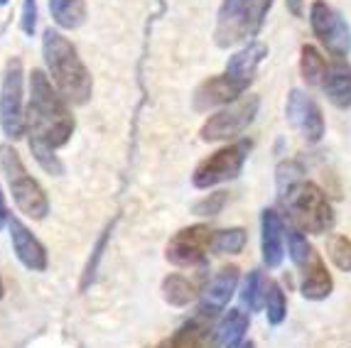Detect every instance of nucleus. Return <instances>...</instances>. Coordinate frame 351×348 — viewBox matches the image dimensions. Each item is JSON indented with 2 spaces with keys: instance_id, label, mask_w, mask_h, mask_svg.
Returning <instances> with one entry per match:
<instances>
[{
  "instance_id": "nucleus-1",
  "label": "nucleus",
  "mask_w": 351,
  "mask_h": 348,
  "mask_svg": "<svg viewBox=\"0 0 351 348\" xmlns=\"http://www.w3.org/2000/svg\"><path fill=\"white\" fill-rule=\"evenodd\" d=\"M27 133L29 142L47 145L57 152L74 135V116L69 101L57 91L42 69L29 71V105H27Z\"/></svg>"
},
{
  "instance_id": "nucleus-2",
  "label": "nucleus",
  "mask_w": 351,
  "mask_h": 348,
  "mask_svg": "<svg viewBox=\"0 0 351 348\" xmlns=\"http://www.w3.org/2000/svg\"><path fill=\"white\" fill-rule=\"evenodd\" d=\"M42 59L47 66V76L69 103H88L91 93H94L91 71L86 69L76 47L59 29L47 27L42 32Z\"/></svg>"
},
{
  "instance_id": "nucleus-3",
  "label": "nucleus",
  "mask_w": 351,
  "mask_h": 348,
  "mask_svg": "<svg viewBox=\"0 0 351 348\" xmlns=\"http://www.w3.org/2000/svg\"><path fill=\"white\" fill-rule=\"evenodd\" d=\"M0 169L5 174L8 189L12 194V201L32 221H45L49 214V199L45 186L27 172L23 157L12 145H0Z\"/></svg>"
},
{
  "instance_id": "nucleus-4",
  "label": "nucleus",
  "mask_w": 351,
  "mask_h": 348,
  "mask_svg": "<svg viewBox=\"0 0 351 348\" xmlns=\"http://www.w3.org/2000/svg\"><path fill=\"white\" fill-rule=\"evenodd\" d=\"M270 8H273V0H223L217 15V29H214L217 45L226 49L256 37Z\"/></svg>"
},
{
  "instance_id": "nucleus-5",
  "label": "nucleus",
  "mask_w": 351,
  "mask_h": 348,
  "mask_svg": "<svg viewBox=\"0 0 351 348\" xmlns=\"http://www.w3.org/2000/svg\"><path fill=\"white\" fill-rule=\"evenodd\" d=\"M287 209V216L295 223L298 231L307 233H327L334 226V211L329 206L327 197L317 184L312 182H295L287 186L285 199H282Z\"/></svg>"
},
{
  "instance_id": "nucleus-6",
  "label": "nucleus",
  "mask_w": 351,
  "mask_h": 348,
  "mask_svg": "<svg viewBox=\"0 0 351 348\" xmlns=\"http://www.w3.org/2000/svg\"><path fill=\"white\" fill-rule=\"evenodd\" d=\"M0 128L10 140L27 133V108H25V69L23 59L10 57L0 82Z\"/></svg>"
},
{
  "instance_id": "nucleus-7",
  "label": "nucleus",
  "mask_w": 351,
  "mask_h": 348,
  "mask_svg": "<svg viewBox=\"0 0 351 348\" xmlns=\"http://www.w3.org/2000/svg\"><path fill=\"white\" fill-rule=\"evenodd\" d=\"M287 245H290V258L302 273V297L304 299H324L332 292L334 282L327 273V265L319 258L312 243L302 236V231L293 228L287 231Z\"/></svg>"
},
{
  "instance_id": "nucleus-8",
  "label": "nucleus",
  "mask_w": 351,
  "mask_h": 348,
  "mask_svg": "<svg viewBox=\"0 0 351 348\" xmlns=\"http://www.w3.org/2000/svg\"><path fill=\"white\" fill-rule=\"evenodd\" d=\"M248 152H251V140H239L234 145L217 150L214 155L206 157L204 162L197 164V169L192 174L194 186L197 189H209V186H217L221 182L239 177L243 164H246Z\"/></svg>"
},
{
  "instance_id": "nucleus-9",
  "label": "nucleus",
  "mask_w": 351,
  "mask_h": 348,
  "mask_svg": "<svg viewBox=\"0 0 351 348\" xmlns=\"http://www.w3.org/2000/svg\"><path fill=\"white\" fill-rule=\"evenodd\" d=\"M258 108H261L258 96H248L243 101H234V103L223 105L219 113L209 116V121L202 125L199 138L204 142H219V140L236 138L253 123V118L258 116Z\"/></svg>"
},
{
  "instance_id": "nucleus-10",
  "label": "nucleus",
  "mask_w": 351,
  "mask_h": 348,
  "mask_svg": "<svg viewBox=\"0 0 351 348\" xmlns=\"http://www.w3.org/2000/svg\"><path fill=\"white\" fill-rule=\"evenodd\" d=\"M310 23L315 35L337 59H344L351 52V29L346 20L324 0H315L310 10Z\"/></svg>"
},
{
  "instance_id": "nucleus-11",
  "label": "nucleus",
  "mask_w": 351,
  "mask_h": 348,
  "mask_svg": "<svg viewBox=\"0 0 351 348\" xmlns=\"http://www.w3.org/2000/svg\"><path fill=\"white\" fill-rule=\"evenodd\" d=\"M211 240H214V231L204 223L182 228L170 238L165 258L177 267L202 265L206 260V253L211 250Z\"/></svg>"
},
{
  "instance_id": "nucleus-12",
  "label": "nucleus",
  "mask_w": 351,
  "mask_h": 348,
  "mask_svg": "<svg viewBox=\"0 0 351 348\" xmlns=\"http://www.w3.org/2000/svg\"><path fill=\"white\" fill-rule=\"evenodd\" d=\"M285 113H287L290 125H293L304 140H310V142H319V140H322L324 118H322V110H319V105H317V101L312 99V96L302 93L300 88L290 91Z\"/></svg>"
},
{
  "instance_id": "nucleus-13",
  "label": "nucleus",
  "mask_w": 351,
  "mask_h": 348,
  "mask_svg": "<svg viewBox=\"0 0 351 348\" xmlns=\"http://www.w3.org/2000/svg\"><path fill=\"white\" fill-rule=\"evenodd\" d=\"M8 231H10V243L12 250H15V258L23 262V267H27L29 273H45L49 265V256L47 248L42 245V240L15 216L8 221Z\"/></svg>"
},
{
  "instance_id": "nucleus-14",
  "label": "nucleus",
  "mask_w": 351,
  "mask_h": 348,
  "mask_svg": "<svg viewBox=\"0 0 351 348\" xmlns=\"http://www.w3.org/2000/svg\"><path fill=\"white\" fill-rule=\"evenodd\" d=\"M246 88L248 86H243L241 82L231 79L228 74L211 76V79H206V82L194 91V110H199L202 113V110L217 108V105L234 103Z\"/></svg>"
},
{
  "instance_id": "nucleus-15",
  "label": "nucleus",
  "mask_w": 351,
  "mask_h": 348,
  "mask_svg": "<svg viewBox=\"0 0 351 348\" xmlns=\"http://www.w3.org/2000/svg\"><path fill=\"white\" fill-rule=\"evenodd\" d=\"M236 284H239V267L236 265L221 267L211 277V282L204 287V292H202V304H199L202 316H214L217 312H221L228 304V299L234 297Z\"/></svg>"
},
{
  "instance_id": "nucleus-16",
  "label": "nucleus",
  "mask_w": 351,
  "mask_h": 348,
  "mask_svg": "<svg viewBox=\"0 0 351 348\" xmlns=\"http://www.w3.org/2000/svg\"><path fill=\"white\" fill-rule=\"evenodd\" d=\"M204 319L206 316H202V314L197 319H189L170 338H165L158 348H219L217 331L211 329Z\"/></svg>"
},
{
  "instance_id": "nucleus-17",
  "label": "nucleus",
  "mask_w": 351,
  "mask_h": 348,
  "mask_svg": "<svg viewBox=\"0 0 351 348\" xmlns=\"http://www.w3.org/2000/svg\"><path fill=\"white\" fill-rule=\"evenodd\" d=\"M261 250H263V262L268 267H278L285 258V228H282L280 216L273 209L263 211L261 219Z\"/></svg>"
},
{
  "instance_id": "nucleus-18",
  "label": "nucleus",
  "mask_w": 351,
  "mask_h": 348,
  "mask_svg": "<svg viewBox=\"0 0 351 348\" xmlns=\"http://www.w3.org/2000/svg\"><path fill=\"white\" fill-rule=\"evenodd\" d=\"M322 91L337 108H351V66L344 59H337L327 66L322 79Z\"/></svg>"
},
{
  "instance_id": "nucleus-19",
  "label": "nucleus",
  "mask_w": 351,
  "mask_h": 348,
  "mask_svg": "<svg viewBox=\"0 0 351 348\" xmlns=\"http://www.w3.org/2000/svg\"><path fill=\"white\" fill-rule=\"evenodd\" d=\"M265 57H268V47L265 45L243 47L241 52H236L234 57L228 59L226 74L231 76V79H236V82H241L243 86H248V84L253 82V76H256L258 64H261Z\"/></svg>"
},
{
  "instance_id": "nucleus-20",
  "label": "nucleus",
  "mask_w": 351,
  "mask_h": 348,
  "mask_svg": "<svg viewBox=\"0 0 351 348\" xmlns=\"http://www.w3.org/2000/svg\"><path fill=\"white\" fill-rule=\"evenodd\" d=\"M49 12L59 29H79L86 23V0H49Z\"/></svg>"
},
{
  "instance_id": "nucleus-21",
  "label": "nucleus",
  "mask_w": 351,
  "mask_h": 348,
  "mask_svg": "<svg viewBox=\"0 0 351 348\" xmlns=\"http://www.w3.org/2000/svg\"><path fill=\"white\" fill-rule=\"evenodd\" d=\"M248 331V316L241 309H228V314L219 321L217 336L219 348H236Z\"/></svg>"
},
{
  "instance_id": "nucleus-22",
  "label": "nucleus",
  "mask_w": 351,
  "mask_h": 348,
  "mask_svg": "<svg viewBox=\"0 0 351 348\" xmlns=\"http://www.w3.org/2000/svg\"><path fill=\"white\" fill-rule=\"evenodd\" d=\"M162 297L170 307H189L197 299V287L184 275H167L162 279Z\"/></svg>"
},
{
  "instance_id": "nucleus-23",
  "label": "nucleus",
  "mask_w": 351,
  "mask_h": 348,
  "mask_svg": "<svg viewBox=\"0 0 351 348\" xmlns=\"http://www.w3.org/2000/svg\"><path fill=\"white\" fill-rule=\"evenodd\" d=\"M268 284L261 270H251L241 290V304H246L248 312H261L265 307V295H268Z\"/></svg>"
},
{
  "instance_id": "nucleus-24",
  "label": "nucleus",
  "mask_w": 351,
  "mask_h": 348,
  "mask_svg": "<svg viewBox=\"0 0 351 348\" xmlns=\"http://www.w3.org/2000/svg\"><path fill=\"white\" fill-rule=\"evenodd\" d=\"M302 57H300V71H302V79L310 86H322V79L327 74V62L319 52H317L312 45H304L302 47Z\"/></svg>"
},
{
  "instance_id": "nucleus-25",
  "label": "nucleus",
  "mask_w": 351,
  "mask_h": 348,
  "mask_svg": "<svg viewBox=\"0 0 351 348\" xmlns=\"http://www.w3.org/2000/svg\"><path fill=\"white\" fill-rule=\"evenodd\" d=\"M246 245V231L243 228H223V231H214V240H211V250L217 256H236Z\"/></svg>"
},
{
  "instance_id": "nucleus-26",
  "label": "nucleus",
  "mask_w": 351,
  "mask_h": 348,
  "mask_svg": "<svg viewBox=\"0 0 351 348\" xmlns=\"http://www.w3.org/2000/svg\"><path fill=\"white\" fill-rule=\"evenodd\" d=\"M265 314H268V321L273 326L282 324V319H285L287 302H285V295H282L280 284L278 282L268 284V295H265Z\"/></svg>"
},
{
  "instance_id": "nucleus-27",
  "label": "nucleus",
  "mask_w": 351,
  "mask_h": 348,
  "mask_svg": "<svg viewBox=\"0 0 351 348\" xmlns=\"http://www.w3.org/2000/svg\"><path fill=\"white\" fill-rule=\"evenodd\" d=\"M329 258L339 270L351 273V240L346 236H334L329 240Z\"/></svg>"
},
{
  "instance_id": "nucleus-28",
  "label": "nucleus",
  "mask_w": 351,
  "mask_h": 348,
  "mask_svg": "<svg viewBox=\"0 0 351 348\" xmlns=\"http://www.w3.org/2000/svg\"><path fill=\"white\" fill-rule=\"evenodd\" d=\"M226 201H228L226 192H214V194H209V197L202 199V201L194 203L192 211L197 216H217V214H221V209L226 206Z\"/></svg>"
},
{
  "instance_id": "nucleus-29",
  "label": "nucleus",
  "mask_w": 351,
  "mask_h": 348,
  "mask_svg": "<svg viewBox=\"0 0 351 348\" xmlns=\"http://www.w3.org/2000/svg\"><path fill=\"white\" fill-rule=\"evenodd\" d=\"M20 29H23L25 37H35V32H37V0H23Z\"/></svg>"
},
{
  "instance_id": "nucleus-30",
  "label": "nucleus",
  "mask_w": 351,
  "mask_h": 348,
  "mask_svg": "<svg viewBox=\"0 0 351 348\" xmlns=\"http://www.w3.org/2000/svg\"><path fill=\"white\" fill-rule=\"evenodd\" d=\"M287 3V10L293 12L295 18H302L304 15V0H285Z\"/></svg>"
},
{
  "instance_id": "nucleus-31",
  "label": "nucleus",
  "mask_w": 351,
  "mask_h": 348,
  "mask_svg": "<svg viewBox=\"0 0 351 348\" xmlns=\"http://www.w3.org/2000/svg\"><path fill=\"white\" fill-rule=\"evenodd\" d=\"M8 221H10V216H8V203H5V197H3V189H0V228L8 226Z\"/></svg>"
},
{
  "instance_id": "nucleus-32",
  "label": "nucleus",
  "mask_w": 351,
  "mask_h": 348,
  "mask_svg": "<svg viewBox=\"0 0 351 348\" xmlns=\"http://www.w3.org/2000/svg\"><path fill=\"white\" fill-rule=\"evenodd\" d=\"M241 348H256V346H253V343L248 341V343H243V346H241Z\"/></svg>"
},
{
  "instance_id": "nucleus-33",
  "label": "nucleus",
  "mask_w": 351,
  "mask_h": 348,
  "mask_svg": "<svg viewBox=\"0 0 351 348\" xmlns=\"http://www.w3.org/2000/svg\"><path fill=\"white\" fill-rule=\"evenodd\" d=\"M8 3H10V0H0V8H5Z\"/></svg>"
},
{
  "instance_id": "nucleus-34",
  "label": "nucleus",
  "mask_w": 351,
  "mask_h": 348,
  "mask_svg": "<svg viewBox=\"0 0 351 348\" xmlns=\"http://www.w3.org/2000/svg\"><path fill=\"white\" fill-rule=\"evenodd\" d=\"M0 297H3V282H0Z\"/></svg>"
}]
</instances>
